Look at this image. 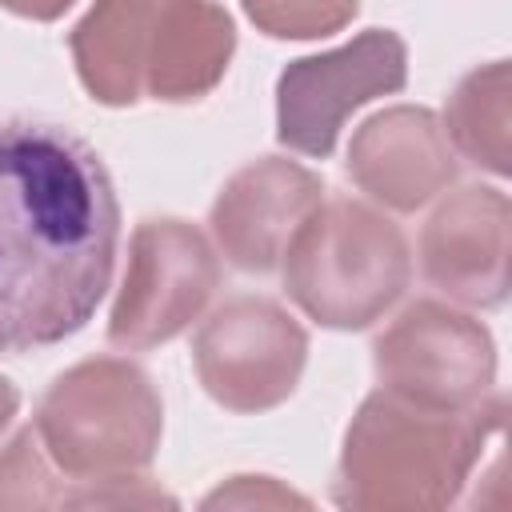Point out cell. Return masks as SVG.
Returning a JSON list of instances; mask_svg holds the SVG:
<instances>
[{"instance_id":"cell-7","label":"cell","mask_w":512,"mask_h":512,"mask_svg":"<svg viewBox=\"0 0 512 512\" xmlns=\"http://www.w3.org/2000/svg\"><path fill=\"white\" fill-rule=\"evenodd\" d=\"M408 80L404 40L388 28H368L352 44L292 60L276 84V136L304 156H328L344 116L372 96L400 92Z\"/></svg>"},{"instance_id":"cell-9","label":"cell","mask_w":512,"mask_h":512,"mask_svg":"<svg viewBox=\"0 0 512 512\" xmlns=\"http://www.w3.org/2000/svg\"><path fill=\"white\" fill-rule=\"evenodd\" d=\"M216 280L220 264L204 232L184 220H144L132 232V256L108 320V340L120 348L172 340L204 312Z\"/></svg>"},{"instance_id":"cell-10","label":"cell","mask_w":512,"mask_h":512,"mask_svg":"<svg viewBox=\"0 0 512 512\" xmlns=\"http://www.w3.org/2000/svg\"><path fill=\"white\" fill-rule=\"evenodd\" d=\"M320 200V176L292 160L260 156L220 188L212 204V232L236 268L268 272L280 264L292 232Z\"/></svg>"},{"instance_id":"cell-14","label":"cell","mask_w":512,"mask_h":512,"mask_svg":"<svg viewBox=\"0 0 512 512\" xmlns=\"http://www.w3.org/2000/svg\"><path fill=\"white\" fill-rule=\"evenodd\" d=\"M244 12L268 36L312 40L344 28L356 16V0H244Z\"/></svg>"},{"instance_id":"cell-3","label":"cell","mask_w":512,"mask_h":512,"mask_svg":"<svg viewBox=\"0 0 512 512\" xmlns=\"http://www.w3.org/2000/svg\"><path fill=\"white\" fill-rule=\"evenodd\" d=\"M504 424V396L464 412H432L388 392L360 404L336 472L344 508H444L456 500L488 436Z\"/></svg>"},{"instance_id":"cell-8","label":"cell","mask_w":512,"mask_h":512,"mask_svg":"<svg viewBox=\"0 0 512 512\" xmlns=\"http://www.w3.org/2000/svg\"><path fill=\"white\" fill-rule=\"evenodd\" d=\"M304 352V328L264 296H236L220 304L192 344L200 384L232 412H264L292 396Z\"/></svg>"},{"instance_id":"cell-16","label":"cell","mask_w":512,"mask_h":512,"mask_svg":"<svg viewBox=\"0 0 512 512\" xmlns=\"http://www.w3.org/2000/svg\"><path fill=\"white\" fill-rule=\"evenodd\" d=\"M16 400H20V396H16V388H12V384L0 376V428L12 420V412H16Z\"/></svg>"},{"instance_id":"cell-15","label":"cell","mask_w":512,"mask_h":512,"mask_svg":"<svg viewBox=\"0 0 512 512\" xmlns=\"http://www.w3.org/2000/svg\"><path fill=\"white\" fill-rule=\"evenodd\" d=\"M8 12L16 16H32V20H56L72 0H0Z\"/></svg>"},{"instance_id":"cell-6","label":"cell","mask_w":512,"mask_h":512,"mask_svg":"<svg viewBox=\"0 0 512 512\" xmlns=\"http://www.w3.org/2000/svg\"><path fill=\"white\" fill-rule=\"evenodd\" d=\"M372 352L384 392L432 412L476 408L496 376L488 328L436 300L404 308Z\"/></svg>"},{"instance_id":"cell-2","label":"cell","mask_w":512,"mask_h":512,"mask_svg":"<svg viewBox=\"0 0 512 512\" xmlns=\"http://www.w3.org/2000/svg\"><path fill=\"white\" fill-rule=\"evenodd\" d=\"M232 44V20L212 0H96L72 28L76 72L100 104L200 100Z\"/></svg>"},{"instance_id":"cell-12","label":"cell","mask_w":512,"mask_h":512,"mask_svg":"<svg viewBox=\"0 0 512 512\" xmlns=\"http://www.w3.org/2000/svg\"><path fill=\"white\" fill-rule=\"evenodd\" d=\"M352 180L396 212H416L456 176L448 140L428 108H388L372 116L348 148Z\"/></svg>"},{"instance_id":"cell-13","label":"cell","mask_w":512,"mask_h":512,"mask_svg":"<svg viewBox=\"0 0 512 512\" xmlns=\"http://www.w3.org/2000/svg\"><path fill=\"white\" fill-rule=\"evenodd\" d=\"M448 136L472 164L496 176L508 172V60H492L460 80L448 100Z\"/></svg>"},{"instance_id":"cell-4","label":"cell","mask_w":512,"mask_h":512,"mask_svg":"<svg viewBox=\"0 0 512 512\" xmlns=\"http://www.w3.org/2000/svg\"><path fill=\"white\" fill-rule=\"evenodd\" d=\"M280 260L288 296L328 328H368L400 300L412 276L404 232L348 196L320 200Z\"/></svg>"},{"instance_id":"cell-1","label":"cell","mask_w":512,"mask_h":512,"mask_svg":"<svg viewBox=\"0 0 512 512\" xmlns=\"http://www.w3.org/2000/svg\"><path fill=\"white\" fill-rule=\"evenodd\" d=\"M116 240L100 152L64 124L0 116V356L76 336L108 292Z\"/></svg>"},{"instance_id":"cell-5","label":"cell","mask_w":512,"mask_h":512,"mask_svg":"<svg viewBox=\"0 0 512 512\" xmlns=\"http://www.w3.org/2000/svg\"><path fill=\"white\" fill-rule=\"evenodd\" d=\"M32 432L72 484H124L156 452L160 396L136 364L96 356L52 380Z\"/></svg>"},{"instance_id":"cell-11","label":"cell","mask_w":512,"mask_h":512,"mask_svg":"<svg viewBox=\"0 0 512 512\" xmlns=\"http://www.w3.org/2000/svg\"><path fill=\"white\" fill-rule=\"evenodd\" d=\"M420 268L428 284L452 300L496 308L508 296V196L496 188H460L448 196L420 236Z\"/></svg>"}]
</instances>
